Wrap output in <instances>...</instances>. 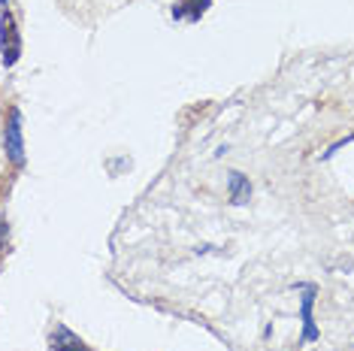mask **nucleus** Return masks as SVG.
<instances>
[{
  "instance_id": "0eeeda50",
  "label": "nucleus",
  "mask_w": 354,
  "mask_h": 351,
  "mask_svg": "<svg viewBox=\"0 0 354 351\" xmlns=\"http://www.w3.org/2000/svg\"><path fill=\"white\" fill-rule=\"evenodd\" d=\"M10 249V225L6 221H0V254Z\"/></svg>"
},
{
  "instance_id": "39448f33",
  "label": "nucleus",
  "mask_w": 354,
  "mask_h": 351,
  "mask_svg": "<svg viewBox=\"0 0 354 351\" xmlns=\"http://www.w3.org/2000/svg\"><path fill=\"white\" fill-rule=\"evenodd\" d=\"M252 200V182L245 173H230V203L245 206Z\"/></svg>"
},
{
  "instance_id": "6e6552de",
  "label": "nucleus",
  "mask_w": 354,
  "mask_h": 351,
  "mask_svg": "<svg viewBox=\"0 0 354 351\" xmlns=\"http://www.w3.org/2000/svg\"><path fill=\"white\" fill-rule=\"evenodd\" d=\"M0 3H10V0H0Z\"/></svg>"
},
{
  "instance_id": "423d86ee",
  "label": "nucleus",
  "mask_w": 354,
  "mask_h": 351,
  "mask_svg": "<svg viewBox=\"0 0 354 351\" xmlns=\"http://www.w3.org/2000/svg\"><path fill=\"white\" fill-rule=\"evenodd\" d=\"M209 6H212V0H182V3L173 6V19H188V21H197L200 15H203Z\"/></svg>"
},
{
  "instance_id": "f03ea898",
  "label": "nucleus",
  "mask_w": 354,
  "mask_h": 351,
  "mask_svg": "<svg viewBox=\"0 0 354 351\" xmlns=\"http://www.w3.org/2000/svg\"><path fill=\"white\" fill-rule=\"evenodd\" d=\"M6 155H10V161L15 167L25 164V137H21V113H19V106H12L10 115H6Z\"/></svg>"
},
{
  "instance_id": "20e7f679",
  "label": "nucleus",
  "mask_w": 354,
  "mask_h": 351,
  "mask_svg": "<svg viewBox=\"0 0 354 351\" xmlns=\"http://www.w3.org/2000/svg\"><path fill=\"white\" fill-rule=\"evenodd\" d=\"M312 306H315V285H306V294H303V342L318 339V327H315V321H312Z\"/></svg>"
},
{
  "instance_id": "f257e3e1",
  "label": "nucleus",
  "mask_w": 354,
  "mask_h": 351,
  "mask_svg": "<svg viewBox=\"0 0 354 351\" xmlns=\"http://www.w3.org/2000/svg\"><path fill=\"white\" fill-rule=\"evenodd\" d=\"M0 55L3 64L12 67L21 58V37H19V25H15V15L10 10L0 12Z\"/></svg>"
},
{
  "instance_id": "7ed1b4c3",
  "label": "nucleus",
  "mask_w": 354,
  "mask_h": 351,
  "mask_svg": "<svg viewBox=\"0 0 354 351\" xmlns=\"http://www.w3.org/2000/svg\"><path fill=\"white\" fill-rule=\"evenodd\" d=\"M49 345H52V351H88V345L82 339L76 336L70 327H64V324H58L52 330V336H49Z\"/></svg>"
}]
</instances>
